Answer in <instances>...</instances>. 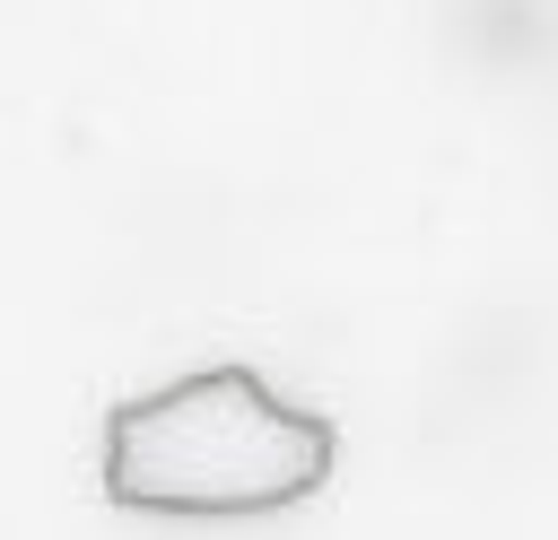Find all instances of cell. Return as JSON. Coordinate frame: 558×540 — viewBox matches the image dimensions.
Listing matches in <instances>:
<instances>
[{"label":"cell","mask_w":558,"mask_h":540,"mask_svg":"<svg viewBox=\"0 0 558 540\" xmlns=\"http://www.w3.org/2000/svg\"><path fill=\"white\" fill-rule=\"evenodd\" d=\"M340 462L323 409L279 401L253 366H201L105 418V496L131 514H279Z\"/></svg>","instance_id":"obj_1"}]
</instances>
